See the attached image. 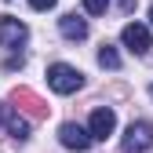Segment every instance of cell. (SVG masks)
<instances>
[{"instance_id":"obj_6","label":"cell","mask_w":153,"mask_h":153,"mask_svg":"<svg viewBox=\"0 0 153 153\" xmlns=\"http://www.w3.org/2000/svg\"><path fill=\"white\" fill-rule=\"evenodd\" d=\"M113 128H117V113H113L109 106H99V109L91 113V128H88V135H91V142H102V139L113 135Z\"/></svg>"},{"instance_id":"obj_7","label":"cell","mask_w":153,"mask_h":153,"mask_svg":"<svg viewBox=\"0 0 153 153\" xmlns=\"http://www.w3.org/2000/svg\"><path fill=\"white\" fill-rule=\"evenodd\" d=\"M26 36H29L26 22H18V18H11V15L0 18V44H4V48H18V44H26Z\"/></svg>"},{"instance_id":"obj_2","label":"cell","mask_w":153,"mask_h":153,"mask_svg":"<svg viewBox=\"0 0 153 153\" xmlns=\"http://www.w3.org/2000/svg\"><path fill=\"white\" fill-rule=\"evenodd\" d=\"M120 146H124V153H149L153 149V124L149 120H131Z\"/></svg>"},{"instance_id":"obj_11","label":"cell","mask_w":153,"mask_h":153,"mask_svg":"<svg viewBox=\"0 0 153 153\" xmlns=\"http://www.w3.org/2000/svg\"><path fill=\"white\" fill-rule=\"evenodd\" d=\"M106 7H109V0H84V11L88 15H102Z\"/></svg>"},{"instance_id":"obj_9","label":"cell","mask_w":153,"mask_h":153,"mask_svg":"<svg viewBox=\"0 0 153 153\" xmlns=\"http://www.w3.org/2000/svg\"><path fill=\"white\" fill-rule=\"evenodd\" d=\"M59 29H62L66 40H84V36H88V22L76 18V15H62L59 18Z\"/></svg>"},{"instance_id":"obj_13","label":"cell","mask_w":153,"mask_h":153,"mask_svg":"<svg viewBox=\"0 0 153 153\" xmlns=\"http://www.w3.org/2000/svg\"><path fill=\"white\" fill-rule=\"evenodd\" d=\"M149 99H153V84H149Z\"/></svg>"},{"instance_id":"obj_12","label":"cell","mask_w":153,"mask_h":153,"mask_svg":"<svg viewBox=\"0 0 153 153\" xmlns=\"http://www.w3.org/2000/svg\"><path fill=\"white\" fill-rule=\"evenodd\" d=\"M29 7H36V11H48V7H55V0H29Z\"/></svg>"},{"instance_id":"obj_4","label":"cell","mask_w":153,"mask_h":153,"mask_svg":"<svg viewBox=\"0 0 153 153\" xmlns=\"http://www.w3.org/2000/svg\"><path fill=\"white\" fill-rule=\"evenodd\" d=\"M0 128H4L11 139H18V142L29 139V120H26L15 106H7V102H0Z\"/></svg>"},{"instance_id":"obj_3","label":"cell","mask_w":153,"mask_h":153,"mask_svg":"<svg viewBox=\"0 0 153 153\" xmlns=\"http://www.w3.org/2000/svg\"><path fill=\"white\" fill-rule=\"evenodd\" d=\"M11 102L18 106V113H26V117H33V120H44L48 113H51V106L36 91H29V88H15L11 91Z\"/></svg>"},{"instance_id":"obj_10","label":"cell","mask_w":153,"mask_h":153,"mask_svg":"<svg viewBox=\"0 0 153 153\" xmlns=\"http://www.w3.org/2000/svg\"><path fill=\"white\" fill-rule=\"evenodd\" d=\"M99 66H106V69H117V66H120V55L113 51L109 44H102V48H99Z\"/></svg>"},{"instance_id":"obj_8","label":"cell","mask_w":153,"mask_h":153,"mask_svg":"<svg viewBox=\"0 0 153 153\" xmlns=\"http://www.w3.org/2000/svg\"><path fill=\"white\" fill-rule=\"evenodd\" d=\"M59 142H62L66 149H76V153H80V149H88V146H91V135H88L80 124H73V120H69V124H62V128H59Z\"/></svg>"},{"instance_id":"obj_5","label":"cell","mask_w":153,"mask_h":153,"mask_svg":"<svg viewBox=\"0 0 153 153\" xmlns=\"http://www.w3.org/2000/svg\"><path fill=\"white\" fill-rule=\"evenodd\" d=\"M120 40H124V48H128L131 55H146V51L153 48L149 29H146V26H139V22H128V26L120 29Z\"/></svg>"},{"instance_id":"obj_1","label":"cell","mask_w":153,"mask_h":153,"mask_svg":"<svg viewBox=\"0 0 153 153\" xmlns=\"http://www.w3.org/2000/svg\"><path fill=\"white\" fill-rule=\"evenodd\" d=\"M48 84L59 91V95H73V91L84 88V73L73 69V66H66V62H55V66L48 69Z\"/></svg>"},{"instance_id":"obj_14","label":"cell","mask_w":153,"mask_h":153,"mask_svg":"<svg viewBox=\"0 0 153 153\" xmlns=\"http://www.w3.org/2000/svg\"><path fill=\"white\" fill-rule=\"evenodd\" d=\"M149 22H153V7H149Z\"/></svg>"}]
</instances>
